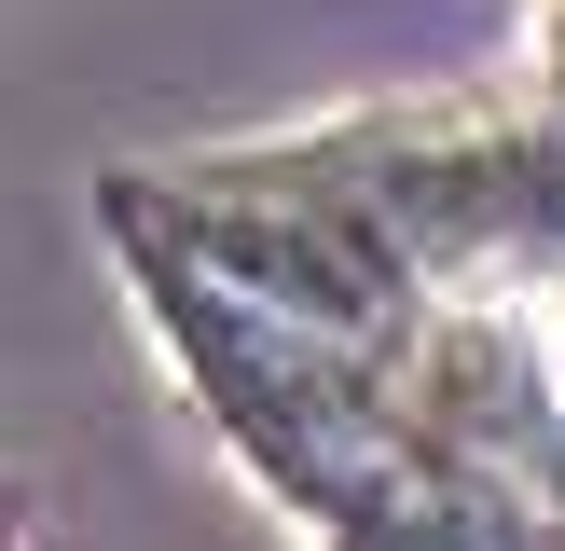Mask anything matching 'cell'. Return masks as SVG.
<instances>
[{
    "label": "cell",
    "instance_id": "6da1fadb",
    "mask_svg": "<svg viewBox=\"0 0 565 551\" xmlns=\"http://www.w3.org/2000/svg\"><path fill=\"white\" fill-rule=\"evenodd\" d=\"M110 262H125V290H138V317H152L180 400L207 413V441L303 523V551H318L331 523H359L414 468L401 358L331 345V331L276 317V303H235V290H207L193 262H152V248H110Z\"/></svg>",
    "mask_w": 565,
    "mask_h": 551
},
{
    "label": "cell",
    "instance_id": "7a4b0ae2",
    "mask_svg": "<svg viewBox=\"0 0 565 551\" xmlns=\"http://www.w3.org/2000/svg\"><path fill=\"white\" fill-rule=\"evenodd\" d=\"M318 551H539V496H511V483H483V468L414 441V468L359 523H331Z\"/></svg>",
    "mask_w": 565,
    "mask_h": 551
},
{
    "label": "cell",
    "instance_id": "3957f363",
    "mask_svg": "<svg viewBox=\"0 0 565 551\" xmlns=\"http://www.w3.org/2000/svg\"><path fill=\"white\" fill-rule=\"evenodd\" d=\"M524 110L565 138V0H539V28H524Z\"/></svg>",
    "mask_w": 565,
    "mask_h": 551
},
{
    "label": "cell",
    "instance_id": "277c9868",
    "mask_svg": "<svg viewBox=\"0 0 565 551\" xmlns=\"http://www.w3.org/2000/svg\"><path fill=\"white\" fill-rule=\"evenodd\" d=\"M539 551H565V483H552V510H539Z\"/></svg>",
    "mask_w": 565,
    "mask_h": 551
},
{
    "label": "cell",
    "instance_id": "5b68a950",
    "mask_svg": "<svg viewBox=\"0 0 565 551\" xmlns=\"http://www.w3.org/2000/svg\"><path fill=\"white\" fill-rule=\"evenodd\" d=\"M552 345H565V290H552Z\"/></svg>",
    "mask_w": 565,
    "mask_h": 551
},
{
    "label": "cell",
    "instance_id": "8992f818",
    "mask_svg": "<svg viewBox=\"0 0 565 551\" xmlns=\"http://www.w3.org/2000/svg\"><path fill=\"white\" fill-rule=\"evenodd\" d=\"M0 551H14V523H0Z\"/></svg>",
    "mask_w": 565,
    "mask_h": 551
}]
</instances>
